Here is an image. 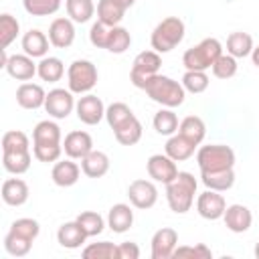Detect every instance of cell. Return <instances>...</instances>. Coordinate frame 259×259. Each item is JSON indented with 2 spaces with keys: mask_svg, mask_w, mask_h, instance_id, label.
<instances>
[{
  "mask_svg": "<svg viewBox=\"0 0 259 259\" xmlns=\"http://www.w3.org/2000/svg\"><path fill=\"white\" fill-rule=\"evenodd\" d=\"M144 91L148 93V97L164 107H178L184 103V97H186V89L182 87V83L166 77V75H152L150 81L146 83Z\"/></svg>",
  "mask_w": 259,
  "mask_h": 259,
  "instance_id": "1",
  "label": "cell"
},
{
  "mask_svg": "<svg viewBox=\"0 0 259 259\" xmlns=\"http://www.w3.org/2000/svg\"><path fill=\"white\" fill-rule=\"evenodd\" d=\"M194 194H196V178L190 172H178V176L170 184H166L168 206L178 214L190 210L194 202Z\"/></svg>",
  "mask_w": 259,
  "mask_h": 259,
  "instance_id": "2",
  "label": "cell"
},
{
  "mask_svg": "<svg viewBox=\"0 0 259 259\" xmlns=\"http://www.w3.org/2000/svg\"><path fill=\"white\" fill-rule=\"evenodd\" d=\"M221 55L223 45L217 38H204L182 55V65L186 67V71H206Z\"/></svg>",
  "mask_w": 259,
  "mask_h": 259,
  "instance_id": "3",
  "label": "cell"
},
{
  "mask_svg": "<svg viewBox=\"0 0 259 259\" xmlns=\"http://www.w3.org/2000/svg\"><path fill=\"white\" fill-rule=\"evenodd\" d=\"M184 38V22L178 16H168L152 32V49L156 53H170L174 47H178Z\"/></svg>",
  "mask_w": 259,
  "mask_h": 259,
  "instance_id": "4",
  "label": "cell"
},
{
  "mask_svg": "<svg viewBox=\"0 0 259 259\" xmlns=\"http://www.w3.org/2000/svg\"><path fill=\"white\" fill-rule=\"evenodd\" d=\"M196 162L200 172L202 170H225L235 166V152L231 146L225 144H210L202 146L196 152Z\"/></svg>",
  "mask_w": 259,
  "mask_h": 259,
  "instance_id": "5",
  "label": "cell"
},
{
  "mask_svg": "<svg viewBox=\"0 0 259 259\" xmlns=\"http://www.w3.org/2000/svg\"><path fill=\"white\" fill-rule=\"evenodd\" d=\"M67 83H69V89L77 95L89 93L97 85V67L85 59L73 61L67 71Z\"/></svg>",
  "mask_w": 259,
  "mask_h": 259,
  "instance_id": "6",
  "label": "cell"
},
{
  "mask_svg": "<svg viewBox=\"0 0 259 259\" xmlns=\"http://www.w3.org/2000/svg\"><path fill=\"white\" fill-rule=\"evenodd\" d=\"M160 67H162L160 53H156V51H142V53L134 59V63H132L130 81H132L138 89H144L146 83L150 81V77L156 75Z\"/></svg>",
  "mask_w": 259,
  "mask_h": 259,
  "instance_id": "7",
  "label": "cell"
},
{
  "mask_svg": "<svg viewBox=\"0 0 259 259\" xmlns=\"http://www.w3.org/2000/svg\"><path fill=\"white\" fill-rule=\"evenodd\" d=\"M75 105L77 103L73 99L71 89H51L47 93V99H45V109L55 119H65L73 111Z\"/></svg>",
  "mask_w": 259,
  "mask_h": 259,
  "instance_id": "8",
  "label": "cell"
},
{
  "mask_svg": "<svg viewBox=\"0 0 259 259\" xmlns=\"http://www.w3.org/2000/svg\"><path fill=\"white\" fill-rule=\"evenodd\" d=\"M148 174L152 180L156 182H162V184H170L176 176H178V168H176V162L166 156V154H154L148 158Z\"/></svg>",
  "mask_w": 259,
  "mask_h": 259,
  "instance_id": "9",
  "label": "cell"
},
{
  "mask_svg": "<svg viewBox=\"0 0 259 259\" xmlns=\"http://www.w3.org/2000/svg\"><path fill=\"white\" fill-rule=\"evenodd\" d=\"M127 196H130V202L136 206V208H142V210H148L156 204L158 200V190L156 186L150 182V180H144V178H138L134 180L130 186H127Z\"/></svg>",
  "mask_w": 259,
  "mask_h": 259,
  "instance_id": "10",
  "label": "cell"
},
{
  "mask_svg": "<svg viewBox=\"0 0 259 259\" xmlns=\"http://www.w3.org/2000/svg\"><path fill=\"white\" fill-rule=\"evenodd\" d=\"M75 111H77V117L87 125H95L105 117L103 101L97 95H91V93L79 97V101L75 105Z\"/></svg>",
  "mask_w": 259,
  "mask_h": 259,
  "instance_id": "11",
  "label": "cell"
},
{
  "mask_svg": "<svg viewBox=\"0 0 259 259\" xmlns=\"http://www.w3.org/2000/svg\"><path fill=\"white\" fill-rule=\"evenodd\" d=\"M196 210H198V214L202 217V219H206V221H217V219H221L223 214H225V210H227V202H225V198H223V194H219L217 190H206V192H202L200 196H198V200H196Z\"/></svg>",
  "mask_w": 259,
  "mask_h": 259,
  "instance_id": "12",
  "label": "cell"
},
{
  "mask_svg": "<svg viewBox=\"0 0 259 259\" xmlns=\"http://www.w3.org/2000/svg\"><path fill=\"white\" fill-rule=\"evenodd\" d=\"M178 245V233L170 227H162L152 237V259H168Z\"/></svg>",
  "mask_w": 259,
  "mask_h": 259,
  "instance_id": "13",
  "label": "cell"
},
{
  "mask_svg": "<svg viewBox=\"0 0 259 259\" xmlns=\"http://www.w3.org/2000/svg\"><path fill=\"white\" fill-rule=\"evenodd\" d=\"M63 150L69 158L73 160H83L91 150H93V140L87 132H81V130H75L71 134L65 136V142H63Z\"/></svg>",
  "mask_w": 259,
  "mask_h": 259,
  "instance_id": "14",
  "label": "cell"
},
{
  "mask_svg": "<svg viewBox=\"0 0 259 259\" xmlns=\"http://www.w3.org/2000/svg\"><path fill=\"white\" fill-rule=\"evenodd\" d=\"M49 40L57 49H69L75 40V26L71 18H55L49 26Z\"/></svg>",
  "mask_w": 259,
  "mask_h": 259,
  "instance_id": "15",
  "label": "cell"
},
{
  "mask_svg": "<svg viewBox=\"0 0 259 259\" xmlns=\"http://www.w3.org/2000/svg\"><path fill=\"white\" fill-rule=\"evenodd\" d=\"M223 219H225L227 229L233 231V233H245V231H249V227L253 223V214H251V210L245 204H231V206H227Z\"/></svg>",
  "mask_w": 259,
  "mask_h": 259,
  "instance_id": "16",
  "label": "cell"
},
{
  "mask_svg": "<svg viewBox=\"0 0 259 259\" xmlns=\"http://www.w3.org/2000/svg\"><path fill=\"white\" fill-rule=\"evenodd\" d=\"M36 67H38V65H34L32 57H28V55L24 53V55H12V57L8 59V63H6L4 69H6V73H8L12 79H16V81H28V79L34 77Z\"/></svg>",
  "mask_w": 259,
  "mask_h": 259,
  "instance_id": "17",
  "label": "cell"
},
{
  "mask_svg": "<svg viewBox=\"0 0 259 259\" xmlns=\"http://www.w3.org/2000/svg\"><path fill=\"white\" fill-rule=\"evenodd\" d=\"M45 99H47V93L40 85L36 83H22L18 89H16V103L24 109H38V107H45Z\"/></svg>",
  "mask_w": 259,
  "mask_h": 259,
  "instance_id": "18",
  "label": "cell"
},
{
  "mask_svg": "<svg viewBox=\"0 0 259 259\" xmlns=\"http://www.w3.org/2000/svg\"><path fill=\"white\" fill-rule=\"evenodd\" d=\"M2 200L8 206H20L28 200V184L20 178H8L2 182Z\"/></svg>",
  "mask_w": 259,
  "mask_h": 259,
  "instance_id": "19",
  "label": "cell"
},
{
  "mask_svg": "<svg viewBox=\"0 0 259 259\" xmlns=\"http://www.w3.org/2000/svg\"><path fill=\"white\" fill-rule=\"evenodd\" d=\"M85 239H87V235H85L83 227L77 221H71V223L61 225L59 231H57V241L65 249H79L85 243Z\"/></svg>",
  "mask_w": 259,
  "mask_h": 259,
  "instance_id": "20",
  "label": "cell"
},
{
  "mask_svg": "<svg viewBox=\"0 0 259 259\" xmlns=\"http://www.w3.org/2000/svg\"><path fill=\"white\" fill-rule=\"evenodd\" d=\"M202 184L210 190L217 192H225L235 184V172L233 168H225V170H202L200 172Z\"/></svg>",
  "mask_w": 259,
  "mask_h": 259,
  "instance_id": "21",
  "label": "cell"
},
{
  "mask_svg": "<svg viewBox=\"0 0 259 259\" xmlns=\"http://www.w3.org/2000/svg\"><path fill=\"white\" fill-rule=\"evenodd\" d=\"M81 170L89 178H101V176H105L107 170H109V158H107V154L105 152H99V150H91L81 160Z\"/></svg>",
  "mask_w": 259,
  "mask_h": 259,
  "instance_id": "22",
  "label": "cell"
},
{
  "mask_svg": "<svg viewBox=\"0 0 259 259\" xmlns=\"http://www.w3.org/2000/svg\"><path fill=\"white\" fill-rule=\"evenodd\" d=\"M79 174H81V170H79V166L73 162V158L71 160H63V162H57L55 166H53V172H51V178H53V182L57 184V186H63V188H67V186H73V184H77V180H79Z\"/></svg>",
  "mask_w": 259,
  "mask_h": 259,
  "instance_id": "23",
  "label": "cell"
},
{
  "mask_svg": "<svg viewBox=\"0 0 259 259\" xmlns=\"http://www.w3.org/2000/svg\"><path fill=\"white\" fill-rule=\"evenodd\" d=\"M49 36L45 32H40L38 28H30L28 32H24L22 36V49L28 57H47L49 53Z\"/></svg>",
  "mask_w": 259,
  "mask_h": 259,
  "instance_id": "24",
  "label": "cell"
},
{
  "mask_svg": "<svg viewBox=\"0 0 259 259\" xmlns=\"http://www.w3.org/2000/svg\"><path fill=\"white\" fill-rule=\"evenodd\" d=\"M134 223V210L123 204V202H117L109 208L107 212V225L113 233H125Z\"/></svg>",
  "mask_w": 259,
  "mask_h": 259,
  "instance_id": "25",
  "label": "cell"
},
{
  "mask_svg": "<svg viewBox=\"0 0 259 259\" xmlns=\"http://www.w3.org/2000/svg\"><path fill=\"white\" fill-rule=\"evenodd\" d=\"M194 148H196V144H194V142H190L188 138H184L182 134L172 136V138L166 142V146H164L166 156H170L174 162L188 160V158L194 154Z\"/></svg>",
  "mask_w": 259,
  "mask_h": 259,
  "instance_id": "26",
  "label": "cell"
},
{
  "mask_svg": "<svg viewBox=\"0 0 259 259\" xmlns=\"http://www.w3.org/2000/svg\"><path fill=\"white\" fill-rule=\"evenodd\" d=\"M127 8H123L117 0H99L97 4V20L107 26H117Z\"/></svg>",
  "mask_w": 259,
  "mask_h": 259,
  "instance_id": "27",
  "label": "cell"
},
{
  "mask_svg": "<svg viewBox=\"0 0 259 259\" xmlns=\"http://www.w3.org/2000/svg\"><path fill=\"white\" fill-rule=\"evenodd\" d=\"M227 53L233 55L235 59H243L247 55L253 53V38L249 32H243V30H237V32H231L229 38H227Z\"/></svg>",
  "mask_w": 259,
  "mask_h": 259,
  "instance_id": "28",
  "label": "cell"
},
{
  "mask_svg": "<svg viewBox=\"0 0 259 259\" xmlns=\"http://www.w3.org/2000/svg\"><path fill=\"white\" fill-rule=\"evenodd\" d=\"M30 152L28 150H22V152H2V166L6 172L10 174H24L28 168H30Z\"/></svg>",
  "mask_w": 259,
  "mask_h": 259,
  "instance_id": "29",
  "label": "cell"
},
{
  "mask_svg": "<svg viewBox=\"0 0 259 259\" xmlns=\"http://www.w3.org/2000/svg\"><path fill=\"white\" fill-rule=\"evenodd\" d=\"M32 144H61V127L55 121H38L32 130Z\"/></svg>",
  "mask_w": 259,
  "mask_h": 259,
  "instance_id": "30",
  "label": "cell"
},
{
  "mask_svg": "<svg viewBox=\"0 0 259 259\" xmlns=\"http://www.w3.org/2000/svg\"><path fill=\"white\" fill-rule=\"evenodd\" d=\"M178 134H182L184 138H188L190 142H194L196 146L204 140V136H206V125H204V121L198 117V115H188V117H184L182 121H180V125H178Z\"/></svg>",
  "mask_w": 259,
  "mask_h": 259,
  "instance_id": "31",
  "label": "cell"
},
{
  "mask_svg": "<svg viewBox=\"0 0 259 259\" xmlns=\"http://www.w3.org/2000/svg\"><path fill=\"white\" fill-rule=\"evenodd\" d=\"M113 134H115V140H117L121 146H134V144H138L140 138H142V123H140V119L134 115L132 119H127L125 123H121L117 130H113Z\"/></svg>",
  "mask_w": 259,
  "mask_h": 259,
  "instance_id": "32",
  "label": "cell"
},
{
  "mask_svg": "<svg viewBox=\"0 0 259 259\" xmlns=\"http://www.w3.org/2000/svg\"><path fill=\"white\" fill-rule=\"evenodd\" d=\"M36 73H38V77L42 81L57 83L65 75V67H63V61L57 59V57H42V61L36 67Z\"/></svg>",
  "mask_w": 259,
  "mask_h": 259,
  "instance_id": "33",
  "label": "cell"
},
{
  "mask_svg": "<svg viewBox=\"0 0 259 259\" xmlns=\"http://www.w3.org/2000/svg\"><path fill=\"white\" fill-rule=\"evenodd\" d=\"M65 6H67V14L73 22H87L91 20V16L95 14V6H93V0H65Z\"/></svg>",
  "mask_w": 259,
  "mask_h": 259,
  "instance_id": "34",
  "label": "cell"
},
{
  "mask_svg": "<svg viewBox=\"0 0 259 259\" xmlns=\"http://www.w3.org/2000/svg\"><path fill=\"white\" fill-rule=\"evenodd\" d=\"M83 257L85 259H119V249L109 241L91 243L83 249Z\"/></svg>",
  "mask_w": 259,
  "mask_h": 259,
  "instance_id": "35",
  "label": "cell"
},
{
  "mask_svg": "<svg viewBox=\"0 0 259 259\" xmlns=\"http://www.w3.org/2000/svg\"><path fill=\"white\" fill-rule=\"evenodd\" d=\"M132 45V36L127 32V28L123 26H111V32H109V38H107V51L113 53V55H121L130 49Z\"/></svg>",
  "mask_w": 259,
  "mask_h": 259,
  "instance_id": "36",
  "label": "cell"
},
{
  "mask_svg": "<svg viewBox=\"0 0 259 259\" xmlns=\"http://www.w3.org/2000/svg\"><path fill=\"white\" fill-rule=\"evenodd\" d=\"M178 117H176V113L170 109V107H166V109H160L156 115H154V130L158 132V134H162V136H172L176 130H178Z\"/></svg>",
  "mask_w": 259,
  "mask_h": 259,
  "instance_id": "37",
  "label": "cell"
},
{
  "mask_svg": "<svg viewBox=\"0 0 259 259\" xmlns=\"http://www.w3.org/2000/svg\"><path fill=\"white\" fill-rule=\"evenodd\" d=\"M18 30H20V24L12 14H0V47L2 49L10 47V42L18 36Z\"/></svg>",
  "mask_w": 259,
  "mask_h": 259,
  "instance_id": "38",
  "label": "cell"
},
{
  "mask_svg": "<svg viewBox=\"0 0 259 259\" xmlns=\"http://www.w3.org/2000/svg\"><path fill=\"white\" fill-rule=\"evenodd\" d=\"M132 117H134L132 109H130L125 103H121V101H115V103H111V105L105 109V119H107V123H109L111 130H117L121 123H125V121L132 119Z\"/></svg>",
  "mask_w": 259,
  "mask_h": 259,
  "instance_id": "39",
  "label": "cell"
},
{
  "mask_svg": "<svg viewBox=\"0 0 259 259\" xmlns=\"http://www.w3.org/2000/svg\"><path fill=\"white\" fill-rule=\"evenodd\" d=\"M75 221L83 227V231H85L87 237H97V235L103 231V227H105L103 217H101L99 212H93V210H85V212H81Z\"/></svg>",
  "mask_w": 259,
  "mask_h": 259,
  "instance_id": "40",
  "label": "cell"
},
{
  "mask_svg": "<svg viewBox=\"0 0 259 259\" xmlns=\"http://www.w3.org/2000/svg\"><path fill=\"white\" fill-rule=\"evenodd\" d=\"M30 247H32V241H28V239L12 233V231H8L4 237V249L12 257H24L30 251Z\"/></svg>",
  "mask_w": 259,
  "mask_h": 259,
  "instance_id": "41",
  "label": "cell"
},
{
  "mask_svg": "<svg viewBox=\"0 0 259 259\" xmlns=\"http://www.w3.org/2000/svg\"><path fill=\"white\" fill-rule=\"evenodd\" d=\"M30 16H51L61 8V0H22Z\"/></svg>",
  "mask_w": 259,
  "mask_h": 259,
  "instance_id": "42",
  "label": "cell"
},
{
  "mask_svg": "<svg viewBox=\"0 0 259 259\" xmlns=\"http://www.w3.org/2000/svg\"><path fill=\"white\" fill-rule=\"evenodd\" d=\"M28 136L20 130H10L2 136V152H22L28 150Z\"/></svg>",
  "mask_w": 259,
  "mask_h": 259,
  "instance_id": "43",
  "label": "cell"
},
{
  "mask_svg": "<svg viewBox=\"0 0 259 259\" xmlns=\"http://www.w3.org/2000/svg\"><path fill=\"white\" fill-rule=\"evenodd\" d=\"M212 75L219 79H231L237 73V59L233 55H221L214 63H212Z\"/></svg>",
  "mask_w": 259,
  "mask_h": 259,
  "instance_id": "44",
  "label": "cell"
},
{
  "mask_svg": "<svg viewBox=\"0 0 259 259\" xmlns=\"http://www.w3.org/2000/svg\"><path fill=\"white\" fill-rule=\"evenodd\" d=\"M182 87L190 93H202L208 87V75L204 71H186L182 77Z\"/></svg>",
  "mask_w": 259,
  "mask_h": 259,
  "instance_id": "45",
  "label": "cell"
},
{
  "mask_svg": "<svg viewBox=\"0 0 259 259\" xmlns=\"http://www.w3.org/2000/svg\"><path fill=\"white\" fill-rule=\"evenodd\" d=\"M10 231L20 235V237H24V239H28V241H34L38 237L40 227H38V223L34 219H16L10 225Z\"/></svg>",
  "mask_w": 259,
  "mask_h": 259,
  "instance_id": "46",
  "label": "cell"
},
{
  "mask_svg": "<svg viewBox=\"0 0 259 259\" xmlns=\"http://www.w3.org/2000/svg\"><path fill=\"white\" fill-rule=\"evenodd\" d=\"M61 144H32V154L40 162H57L61 158Z\"/></svg>",
  "mask_w": 259,
  "mask_h": 259,
  "instance_id": "47",
  "label": "cell"
},
{
  "mask_svg": "<svg viewBox=\"0 0 259 259\" xmlns=\"http://www.w3.org/2000/svg\"><path fill=\"white\" fill-rule=\"evenodd\" d=\"M109 32H111V26L103 24L101 20L93 22V24H91V30H89V40H91V45L97 47V49H105V47H107Z\"/></svg>",
  "mask_w": 259,
  "mask_h": 259,
  "instance_id": "48",
  "label": "cell"
},
{
  "mask_svg": "<svg viewBox=\"0 0 259 259\" xmlns=\"http://www.w3.org/2000/svg\"><path fill=\"white\" fill-rule=\"evenodd\" d=\"M174 257H196V259H210L212 253L206 245L198 243L194 247H176L174 251Z\"/></svg>",
  "mask_w": 259,
  "mask_h": 259,
  "instance_id": "49",
  "label": "cell"
},
{
  "mask_svg": "<svg viewBox=\"0 0 259 259\" xmlns=\"http://www.w3.org/2000/svg\"><path fill=\"white\" fill-rule=\"evenodd\" d=\"M117 249H119V259H138L140 257V247L132 241L117 245Z\"/></svg>",
  "mask_w": 259,
  "mask_h": 259,
  "instance_id": "50",
  "label": "cell"
},
{
  "mask_svg": "<svg viewBox=\"0 0 259 259\" xmlns=\"http://www.w3.org/2000/svg\"><path fill=\"white\" fill-rule=\"evenodd\" d=\"M251 59H253V65L259 69V45L253 47V53H251Z\"/></svg>",
  "mask_w": 259,
  "mask_h": 259,
  "instance_id": "51",
  "label": "cell"
},
{
  "mask_svg": "<svg viewBox=\"0 0 259 259\" xmlns=\"http://www.w3.org/2000/svg\"><path fill=\"white\" fill-rule=\"evenodd\" d=\"M117 2H119L123 8H130V6H134V2H136V0H117Z\"/></svg>",
  "mask_w": 259,
  "mask_h": 259,
  "instance_id": "52",
  "label": "cell"
},
{
  "mask_svg": "<svg viewBox=\"0 0 259 259\" xmlns=\"http://www.w3.org/2000/svg\"><path fill=\"white\" fill-rule=\"evenodd\" d=\"M255 257H257V259H259V243H257V245H255Z\"/></svg>",
  "mask_w": 259,
  "mask_h": 259,
  "instance_id": "53",
  "label": "cell"
}]
</instances>
